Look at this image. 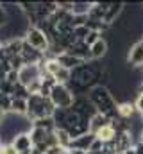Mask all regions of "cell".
I'll use <instances>...</instances> for the list:
<instances>
[{
	"mask_svg": "<svg viewBox=\"0 0 143 154\" xmlns=\"http://www.w3.org/2000/svg\"><path fill=\"white\" fill-rule=\"evenodd\" d=\"M138 142H141L143 143V131H141V134H140V140H138Z\"/></svg>",
	"mask_w": 143,
	"mask_h": 154,
	"instance_id": "cell-29",
	"label": "cell"
},
{
	"mask_svg": "<svg viewBox=\"0 0 143 154\" xmlns=\"http://www.w3.org/2000/svg\"><path fill=\"white\" fill-rule=\"evenodd\" d=\"M41 79H36L32 81L29 86H27V91H29V95H39V91H41Z\"/></svg>",
	"mask_w": 143,
	"mask_h": 154,
	"instance_id": "cell-20",
	"label": "cell"
},
{
	"mask_svg": "<svg viewBox=\"0 0 143 154\" xmlns=\"http://www.w3.org/2000/svg\"><path fill=\"white\" fill-rule=\"evenodd\" d=\"M50 100L56 108L61 109H72L73 102H75V95L70 91V88L66 84H56L50 91Z\"/></svg>",
	"mask_w": 143,
	"mask_h": 154,
	"instance_id": "cell-3",
	"label": "cell"
},
{
	"mask_svg": "<svg viewBox=\"0 0 143 154\" xmlns=\"http://www.w3.org/2000/svg\"><path fill=\"white\" fill-rule=\"evenodd\" d=\"M127 63H129L131 66H134V68H141L143 66V36L129 47Z\"/></svg>",
	"mask_w": 143,
	"mask_h": 154,
	"instance_id": "cell-5",
	"label": "cell"
},
{
	"mask_svg": "<svg viewBox=\"0 0 143 154\" xmlns=\"http://www.w3.org/2000/svg\"><path fill=\"white\" fill-rule=\"evenodd\" d=\"M99 39H102V34H100V32H97V31H91V32L88 34V38L84 39V43H86L88 47H93Z\"/></svg>",
	"mask_w": 143,
	"mask_h": 154,
	"instance_id": "cell-21",
	"label": "cell"
},
{
	"mask_svg": "<svg viewBox=\"0 0 143 154\" xmlns=\"http://www.w3.org/2000/svg\"><path fill=\"white\" fill-rule=\"evenodd\" d=\"M0 145H2V138H0Z\"/></svg>",
	"mask_w": 143,
	"mask_h": 154,
	"instance_id": "cell-33",
	"label": "cell"
},
{
	"mask_svg": "<svg viewBox=\"0 0 143 154\" xmlns=\"http://www.w3.org/2000/svg\"><path fill=\"white\" fill-rule=\"evenodd\" d=\"M72 154H88L86 151H70Z\"/></svg>",
	"mask_w": 143,
	"mask_h": 154,
	"instance_id": "cell-27",
	"label": "cell"
},
{
	"mask_svg": "<svg viewBox=\"0 0 143 154\" xmlns=\"http://www.w3.org/2000/svg\"><path fill=\"white\" fill-rule=\"evenodd\" d=\"M2 120H4V113L0 111V124H2Z\"/></svg>",
	"mask_w": 143,
	"mask_h": 154,
	"instance_id": "cell-30",
	"label": "cell"
},
{
	"mask_svg": "<svg viewBox=\"0 0 143 154\" xmlns=\"http://www.w3.org/2000/svg\"><path fill=\"white\" fill-rule=\"evenodd\" d=\"M9 50L11 56H22V50H23V45H25V39L23 38H13L9 39L7 43H4Z\"/></svg>",
	"mask_w": 143,
	"mask_h": 154,
	"instance_id": "cell-14",
	"label": "cell"
},
{
	"mask_svg": "<svg viewBox=\"0 0 143 154\" xmlns=\"http://www.w3.org/2000/svg\"><path fill=\"white\" fill-rule=\"evenodd\" d=\"M11 97H14V99H29L31 95H29V91H27V88L23 86V84H16L14 86V90H13V95Z\"/></svg>",
	"mask_w": 143,
	"mask_h": 154,
	"instance_id": "cell-18",
	"label": "cell"
},
{
	"mask_svg": "<svg viewBox=\"0 0 143 154\" xmlns=\"http://www.w3.org/2000/svg\"><path fill=\"white\" fill-rule=\"evenodd\" d=\"M41 68L38 66V65H25L20 72H18V75H20V84H23L25 88L36 81V79H41Z\"/></svg>",
	"mask_w": 143,
	"mask_h": 154,
	"instance_id": "cell-6",
	"label": "cell"
},
{
	"mask_svg": "<svg viewBox=\"0 0 143 154\" xmlns=\"http://www.w3.org/2000/svg\"><path fill=\"white\" fill-rule=\"evenodd\" d=\"M90 102L97 108L99 113L106 115L109 120H114L118 116V102L114 100V97L111 95L109 88L104 86H93L88 93Z\"/></svg>",
	"mask_w": 143,
	"mask_h": 154,
	"instance_id": "cell-1",
	"label": "cell"
},
{
	"mask_svg": "<svg viewBox=\"0 0 143 154\" xmlns=\"http://www.w3.org/2000/svg\"><path fill=\"white\" fill-rule=\"evenodd\" d=\"M0 154H18L13 143H2L0 145Z\"/></svg>",
	"mask_w": 143,
	"mask_h": 154,
	"instance_id": "cell-22",
	"label": "cell"
},
{
	"mask_svg": "<svg viewBox=\"0 0 143 154\" xmlns=\"http://www.w3.org/2000/svg\"><path fill=\"white\" fill-rule=\"evenodd\" d=\"M57 61H59L61 66H65V68H68V70H75V68H79L81 65H84V61H81L79 57L72 56V54H68V52L61 54V56L57 57Z\"/></svg>",
	"mask_w": 143,
	"mask_h": 154,
	"instance_id": "cell-11",
	"label": "cell"
},
{
	"mask_svg": "<svg viewBox=\"0 0 143 154\" xmlns=\"http://www.w3.org/2000/svg\"><path fill=\"white\" fill-rule=\"evenodd\" d=\"M140 93H143V84L140 86Z\"/></svg>",
	"mask_w": 143,
	"mask_h": 154,
	"instance_id": "cell-31",
	"label": "cell"
},
{
	"mask_svg": "<svg viewBox=\"0 0 143 154\" xmlns=\"http://www.w3.org/2000/svg\"><path fill=\"white\" fill-rule=\"evenodd\" d=\"M54 134H56V138H57V143H59L61 147H65L66 151H70V145H72V136H70V133H68L66 129L56 127Z\"/></svg>",
	"mask_w": 143,
	"mask_h": 154,
	"instance_id": "cell-15",
	"label": "cell"
},
{
	"mask_svg": "<svg viewBox=\"0 0 143 154\" xmlns=\"http://www.w3.org/2000/svg\"><path fill=\"white\" fill-rule=\"evenodd\" d=\"M93 7V2H73V16H88Z\"/></svg>",
	"mask_w": 143,
	"mask_h": 154,
	"instance_id": "cell-16",
	"label": "cell"
},
{
	"mask_svg": "<svg viewBox=\"0 0 143 154\" xmlns=\"http://www.w3.org/2000/svg\"><path fill=\"white\" fill-rule=\"evenodd\" d=\"M9 23V16H7V11L0 5V29L4 27V25H7Z\"/></svg>",
	"mask_w": 143,
	"mask_h": 154,
	"instance_id": "cell-24",
	"label": "cell"
},
{
	"mask_svg": "<svg viewBox=\"0 0 143 154\" xmlns=\"http://www.w3.org/2000/svg\"><path fill=\"white\" fill-rule=\"evenodd\" d=\"M134 108H136V111H138L140 115H143V93H138V95H136Z\"/></svg>",
	"mask_w": 143,
	"mask_h": 154,
	"instance_id": "cell-23",
	"label": "cell"
},
{
	"mask_svg": "<svg viewBox=\"0 0 143 154\" xmlns=\"http://www.w3.org/2000/svg\"><path fill=\"white\" fill-rule=\"evenodd\" d=\"M32 125H34V127H41V129H45V131H48V133H54V131H56V124H54L52 116H48V118H39V120H36Z\"/></svg>",
	"mask_w": 143,
	"mask_h": 154,
	"instance_id": "cell-17",
	"label": "cell"
},
{
	"mask_svg": "<svg viewBox=\"0 0 143 154\" xmlns=\"http://www.w3.org/2000/svg\"><path fill=\"white\" fill-rule=\"evenodd\" d=\"M68 54L75 56V57H79V59H81V61H84V63L93 61V56H91V47H88L84 41H77L73 47H70V48H68Z\"/></svg>",
	"mask_w": 143,
	"mask_h": 154,
	"instance_id": "cell-8",
	"label": "cell"
},
{
	"mask_svg": "<svg viewBox=\"0 0 143 154\" xmlns=\"http://www.w3.org/2000/svg\"><path fill=\"white\" fill-rule=\"evenodd\" d=\"M66 152V149L65 147H61V145H54V147H48V151L45 154H65Z\"/></svg>",
	"mask_w": 143,
	"mask_h": 154,
	"instance_id": "cell-25",
	"label": "cell"
},
{
	"mask_svg": "<svg viewBox=\"0 0 143 154\" xmlns=\"http://www.w3.org/2000/svg\"><path fill=\"white\" fill-rule=\"evenodd\" d=\"M25 41H27L34 50L41 52V54H48V50H50V39H48V36H47L45 32H41L38 27H34V25L29 27V31H27V34H25Z\"/></svg>",
	"mask_w": 143,
	"mask_h": 154,
	"instance_id": "cell-4",
	"label": "cell"
},
{
	"mask_svg": "<svg viewBox=\"0 0 143 154\" xmlns=\"http://www.w3.org/2000/svg\"><path fill=\"white\" fill-rule=\"evenodd\" d=\"M13 145L18 151V154H31L34 151V145H32V140H31V134L29 133L16 134L14 140H13Z\"/></svg>",
	"mask_w": 143,
	"mask_h": 154,
	"instance_id": "cell-7",
	"label": "cell"
},
{
	"mask_svg": "<svg viewBox=\"0 0 143 154\" xmlns=\"http://www.w3.org/2000/svg\"><path fill=\"white\" fill-rule=\"evenodd\" d=\"M2 45H4V43H2V41H0V48H2Z\"/></svg>",
	"mask_w": 143,
	"mask_h": 154,
	"instance_id": "cell-32",
	"label": "cell"
},
{
	"mask_svg": "<svg viewBox=\"0 0 143 154\" xmlns=\"http://www.w3.org/2000/svg\"><path fill=\"white\" fill-rule=\"evenodd\" d=\"M97 140V134H93V133H88V134H82V136H79V138H75V140H72V145H70V151H90V147H91V143Z\"/></svg>",
	"mask_w": 143,
	"mask_h": 154,
	"instance_id": "cell-9",
	"label": "cell"
},
{
	"mask_svg": "<svg viewBox=\"0 0 143 154\" xmlns=\"http://www.w3.org/2000/svg\"><path fill=\"white\" fill-rule=\"evenodd\" d=\"M141 122H143V115H141Z\"/></svg>",
	"mask_w": 143,
	"mask_h": 154,
	"instance_id": "cell-34",
	"label": "cell"
},
{
	"mask_svg": "<svg viewBox=\"0 0 143 154\" xmlns=\"http://www.w3.org/2000/svg\"><path fill=\"white\" fill-rule=\"evenodd\" d=\"M90 151H95V152H97V151H104V142L97 138V140H95V142L91 143V147H90Z\"/></svg>",
	"mask_w": 143,
	"mask_h": 154,
	"instance_id": "cell-26",
	"label": "cell"
},
{
	"mask_svg": "<svg viewBox=\"0 0 143 154\" xmlns=\"http://www.w3.org/2000/svg\"><path fill=\"white\" fill-rule=\"evenodd\" d=\"M27 104H29V111H27V120L34 124L36 120L39 118H48V116L54 115L56 111V106L52 104L50 99H43L41 95H31L27 99Z\"/></svg>",
	"mask_w": 143,
	"mask_h": 154,
	"instance_id": "cell-2",
	"label": "cell"
},
{
	"mask_svg": "<svg viewBox=\"0 0 143 154\" xmlns=\"http://www.w3.org/2000/svg\"><path fill=\"white\" fill-rule=\"evenodd\" d=\"M90 32H91V31H90L86 25H82V27H75V29H73V36L77 38V41H84V39L88 38Z\"/></svg>",
	"mask_w": 143,
	"mask_h": 154,
	"instance_id": "cell-19",
	"label": "cell"
},
{
	"mask_svg": "<svg viewBox=\"0 0 143 154\" xmlns=\"http://www.w3.org/2000/svg\"><path fill=\"white\" fill-rule=\"evenodd\" d=\"M107 125H111V120H109L106 115H102V113H97V115L90 120V133L97 134L100 129H104Z\"/></svg>",
	"mask_w": 143,
	"mask_h": 154,
	"instance_id": "cell-10",
	"label": "cell"
},
{
	"mask_svg": "<svg viewBox=\"0 0 143 154\" xmlns=\"http://www.w3.org/2000/svg\"><path fill=\"white\" fill-rule=\"evenodd\" d=\"M88 154H106V152L104 151H97V152L95 151H88Z\"/></svg>",
	"mask_w": 143,
	"mask_h": 154,
	"instance_id": "cell-28",
	"label": "cell"
},
{
	"mask_svg": "<svg viewBox=\"0 0 143 154\" xmlns=\"http://www.w3.org/2000/svg\"><path fill=\"white\" fill-rule=\"evenodd\" d=\"M107 54H109V43H107L104 38L99 39V41L91 47V56H93V61H99V59L106 57Z\"/></svg>",
	"mask_w": 143,
	"mask_h": 154,
	"instance_id": "cell-12",
	"label": "cell"
},
{
	"mask_svg": "<svg viewBox=\"0 0 143 154\" xmlns=\"http://www.w3.org/2000/svg\"><path fill=\"white\" fill-rule=\"evenodd\" d=\"M29 111V104H27V99H14L13 97V102H11V113L18 116H27Z\"/></svg>",
	"mask_w": 143,
	"mask_h": 154,
	"instance_id": "cell-13",
	"label": "cell"
}]
</instances>
